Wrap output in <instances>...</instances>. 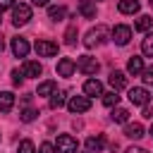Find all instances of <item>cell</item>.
Here are the masks:
<instances>
[{"instance_id":"obj_35","label":"cell","mask_w":153,"mask_h":153,"mask_svg":"<svg viewBox=\"0 0 153 153\" xmlns=\"http://www.w3.org/2000/svg\"><path fill=\"white\" fill-rule=\"evenodd\" d=\"M124 153H148L146 148H141V146H131V148H127Z\"/></svg>"},{"instance_id":"obj_6","label":"cell","mask_w":153,"mask_h":153,"mask_svg":"<svg viewBox=\"0 0 153 153\" xmlns=\"http://www.w3.org/2000/svg\"><path fill=\"white\" fill-rule=\"evenodd\" d=\"M55 146H57V153H76V139L69 134H60Z\"/></svg>"},{"instance_id":"obj_30","label":"cell","mask_w":153,"mask_h":153,"mask_svg":"<svg viewBox=\"0 0 153 153\" xmlns=\"http://www.w3.org/2000/svg\"><path fill=\"white\" fill-rule=\"evenodd\" d=\"M141 74H143V84H146V86H153V67L143 69Z\"/></svg>"},{"instance_id":"obj_4","label":"cell","mask_w":153,"mask_h":153,"mask_svg":"<svg viewBox=\"0 0 153 153\" xmlns=\"http://www.w3.org/2000/svg\"><path fill=\"white\" fill-rule=\"evenodd\" d=\"M67 108H69V112H74V115L86 112V110L91 108V98H88V96H74V98H69Z\"/></svg>"},{"instance_id":"obj_5","label":"cell","mask_w":153,"mask_h":153,"mask_svg":"<svg viewBox=\"0 0 153 153\" xmlns=\"http://www.w3.org/2000/svg\"><path fill=\"white\" fill-rule=\"evenodd\" d=\"M110 36H112V41H115L117 45H127L129 38H131V29L124 26V24H117V26L110 31Z\"/></svg>"},{"instance_id":"obj_11","label":"cell","mask_w":153,"mask_h":153,"mask_svg":"<svg viewBox=\"0 0 153 153\" xmlns=\"http://www.w3.org/2000/svg\"><path fill=\"white\" fill-rule=\"evenodd\" d=\"M108 81H110V86H112V91H120V88H124L127 86V76H124V72H110V76H108Z\"/></svg>"},{"instance_id":"obj_28","label":"cell","mask_w":153,"mask_h":153,"mask_svg":"<svg viewBox=\"0 0 153 153\" xmlns=\"http://www.w3.org/2000/svg\"><path fill=\"white\" fill-rule=\"evenodd\" d=\"M36 115H38V112H36L33 108H26V110H22L19 120H22V122H33V120H36Z\"/></svg>"},{"instance_id":"obj_18","label":"cell","mask_w":153,"mask_h":153,"mask_svg":"<svg viewBox=\"0 0 153 153\" xmlns=\"http://www.w3.org/2000/svg\"><path fill=\"white\" fill-rule=\"evenodd\" d=\"M24 76H41V72H43V67H41V62H33V60H29V62H24Z\"/></svg>"},{"instance_id":"obj_20","label":"cell","mask_w":153,"mask_h":153,"mask_svg":"<svg viewBox=\"0 0 153 153\" xmlns=\"http://www.w3.org/2000/svg\"><path fill=\"white\" fill-rule=\"evenodd\" d=\"M65 14H67V10H65L62 5H53V7H48V17H50L53 22H60V19H65Z\"/></svg>"},{"instance_id":"obj_9","label":"cell","mask_w":153,"mask_h":153,"mask_svg":"<svg viewBox=\"0 0 153 153\" xmlns=\"http://www.w3.org/2000/svg\"><path fill=\"white\" fill-rule=\"evenodd\" d=\"M12 53H14L17 57H26V55H29V41L22 38V36L12 38Z\"/></svg>"},{"instance_id":"obj_34","label":"cell","mask_w":153,"mask_h":153,"mask_svg":"<svg viewBox=\"0 0 153 153\" xmlns=\"http://www.w3.org/2000/svg\"><path fill=\"white\" fill-rule=\"evenodd\" d=\"M7 7H14V0H0V12L7 10Z\"/></svg>"},{"instance_id":"obj_23","label":"cell","mask_w":153,"mask_h":153,"mask_svg":"<svg viewBox=\"0 0 153 153\" xmlns=\"http://www.w3.org/2000/svg\"><path fill=\"white\" fill-rule=\"evenodd\" d=\"M55 88H57L55 81H43V84H38V96H53Z\"/></svg>"},{"instance_id":"obj_8","label":"cell","mask_w":153,"mask_h":153,"mask_svg":"<svg viewBox=\"0 0 153 153\" xmlns=\"http://www.w3.org/2000/svg\"><path fill=\"white\" fill-rule=\"evenodd\" d=\"M129 100H131L134 105H148L151 93H148L146 88H141V86H134V88H129Z\"/></svg>"},{"instance_id":"obj_29","label":"cell","mask_w":153,"mask_h":153,"mask_svg":"<svg viewBox=\"0 0 153 153\" xmlns=\"http://www.w3.org/2000/svg\"><path fill=\"white\" fill-rule=\"evenodd\" d=\"M17 153H36V148H33V141H29V139H24V141L19 143V148H17Z\"/></svg>"},{"instance_id":"obj_16","label":"cell","mask_w":153,"mask_h":153,"mask_svg":"<svg viewBox=\"0 0 153 153\" xmlns=\"http://www.w3.org/2000/svg\"><path fill=\"white\" fill-rule=\"evenodd\" d=\"M127 72H129V74H134V76H136V74H141V72H143V60H141L139 55H131V57H129V62H127Z\"/></svg>"},{"instance_id":"obj_39","label":"cell","mask_w":153,"mask_h":153,"mask_svg":"<svg viewBox=\"0 0 153 153\" xmlns=\"http://www.w3.org/2000/svg\"><path fill=\"white\" fill-rule=\"evenodd\" d=\"M0 22H2V14H0Z\"/></svg>"},{"instance_id":"obj_19","label":"cell","mask_w":153,"mask_h":153,"mask_svg":"<svg viewBox=\"0 0 153 153\" xmlns=\"http://www.w3.org/2000/svg\"><path fill=\"white\" fill-rule=\"evenodd\" d=\"M124 136H129V139H134V141H136V139H141V136H143V127H141L139 122H134V124L129 122V124L124 127Z\"/></svg>"},{"instance_id":"obj_33","label":"cell","mask_w":153,"mask_h":153,"mask_svg":"<svg viewBox=\"0 0 153 153\" xmlns=\"http://www.w3.org/2000/svg\"><path fill=\"white\" fill-rule=\"evenodd\" d=\"M143 117L146 120H153V108L151 105H143Z\"/></svg>"},{"instance_id":"obj_31","label":"cell","mask_w":153,"mask_h":153,"mask_svg":"<svg viewBox=\"0 0 153 153\" xmlns=\"http://www.w3.org/2000/svg\"><path fill=\"white\" fill-rule=\"evenodd\" d=\"M12 81L19 86V84L24 81V72H19V69H12Z\"/></svg>"},{"instance_id":"obj_38","label":"cell","mask_w":153,"mask_h":153,"mask_svg":"<svg viewBox=\"0 0 153 153\" xmlns=\"http://www.w3.org/2000/svg\"><path fill=\"white\" fill-rule=\"evenodd\" d=\"M148 134H151V136H153V124H151V131H148Z\"/></svg>"},{"instance_id":"obj_22","label":"cell","mask_w":153,"mask_h":153,"mask_svg":"<svg viewBox=\"0 0 153 153\" xmlns=\"http://www.w3.org/2000/svg\"><path fill=\"white\" fill-rule=\"evenodd\" d=\"M110 117H112V122H120V124H124V122H129V110H124V108H115Z\"/></svg>"},{"instance_id":"obj_17","label":"cell","mask_w":153,"mask_h":153,"mask_svg":"<svg viewBox=\"0 0 153 153\" xmlns=\"http://www.w3.org/2000/svg\"><path fill=\"white\" fill-rule=\"evenodd\" d=\"M14 105V93L10 91H0V112H10Z\"/></svg>"},{"instance_id":"obj_32","label":"cell","mask_w":153,"mask_h":153,"mask_svg":"<svg viewBox=\"0 0 153 153\" xmlns=\"http://www.w3.org/2000/svg\"><path fill=\"white\" fill-rule=\"evenodd\" d=\"M38 153H55V146H53V143H41Z\"/></svg>"},{"instance_id":"obj_27","label":"cell","mask_w":153,"mask_h":153,"mask_svg":"<svg viewBox=\"0 0 153 153\" xmlns=\"http://www.w3.org/2000/svg\"><path fill=\"white\" fill-rule=\"evenodd\" d=\"M65 43H67V45H74V43H76V26H74V24L67 29V33H65Z\"/></svg>"},{"instance_id":"obj_10","label":"cell","mask_w":153,"mask_h":153,"mask_svg":"<svg viewBox=\"0 0 153 153\" xmlns=\"http://www.w3.org/2000/svg\"><path fill=\"white\" fill-rule=\"evenodd\" d=\"M74 69H76V62L69 60V57H62V60L57 62V74H60V76H72Z\"/></svg>"},{"instance_id":"obj_12","label":"cell","mask_w":153,"mask_h":153,"mask_svg":"<svg viewBox=\"0 0 153 153\" xmlns=\"http://www.w3.org/2000/svg\"><path fill=\"white\" fill-rule=\"evenodd\" d=\"M103 146H105V136H103V134H98V136H88V139H86V148H88V153H98V151H103Z\"/></svg>"},{"instance_id":"obj_24","label":"cell","mask_w":153,"mask_h":153,"mask_svg":"<svg viewBox=\"0 0 153 153\" xmlns=\"http://www.w3.org/2000/svg\"><path fill=\"white\" fill-rule=\"evenodd\" d=\"M141 53L148 55V57H153V31L146 33V38H143V43H141Z\"/></svg>"},{"instance_id":"obj_15","label":"cell","mask_w":153,"mask_h":153,"mask_svg":"<svg viewBox=\"0 0 153 153\" xmlns=\"http://www.w3.org/2000/svg\"><path fill=\"white\" fill-rule=\"evenodd\" d=\"M139 0H120V5H117V10L122 12V14H136L139 12Z\"/></svg>"},{"instance_id":"obj_7","label":"cell","mask_w":153,"mask_h":153,"mask_svg":"<svg viewBox=\"0 0 153 153\" xmlns=\"http://www.w3.org/2000/svg\"><path fill=\"white\" fill-rule=\"evenodd\" d=\"M36 53L41 57H53V55H57V43L41 38V41H36Z\"/></svg>"},{"instance_id":"obj_26","label":"cell","mask_w":153,"mask_h":153,"mask_svg":"<svg viewBox=\"0 0 153 153\" xmlns=\"http://www.w3.org/2000/svg\"><path fill=\"white\" fill-rule=\"evenodd\" d=\"M62 105H65V93H62V91H55V93L50 96V108L57 110V108H62Z\"/></svg>"},{"instance_id":"obj_13","label":"cell","mask_w":153,"mask_h":153,"mask_svg":"<svg viewBox=\"0 0 153 153\" xmlns=\"http://www.w3.org/2000/svg\"><path fill=\"white\" fill-rule=\"evenodd\" d=\"M79 14L84 19H96V5L91 0H81L79 2Z\"/></svg>"},{"instance_id":"obj_25","label":"cell","mask_w":153,"mask_h":153,"mask_svg":"<svg viewBox=\"0 0 153 153\" xmlns=\"http://www.w3.org/2000/svg\"><path fill=\"white\" fill-rule=\"evenodd\" d=\"M117 103H120V96H117V91L103 93V105H108V108H117Z\"/></svg>"},{"instance_id":"obj_14","label":"cell","mask_w":153,"mask_h":153,"mask_svg":"<svg viewBox=\"0 0 153 153\" xmlns=\"http://www.w3.org/2000/svg\"><path fill=\"white\" fill-rule=\"evenodd\" d=\"M84 93L86 96H103V84L98 79H88L84 84Z\"/></svg>"},{"instance_id":"obj_36","label":"cell","mask_w":153,"mask_h":153,"mask_svg":"<svg viewBox=\"0 0 153 153\" xmlns=\"http://www.w3.org/2000/svg\"><path fill=\"white\" fill-rule=\"evenodd\" d=\"M33 5H38V7H43V5H48V0H31Z\"/></svg>"},{"instance_id":"obj_1","label":"cell","mask_w":153,"mask_h":153,"mask_svg":"<svg viewBox=\"0 0 153 153\" xmlns=\"http://www.w3.org/2000/svg\"><path fill=\"white\" fill-rule=\"evenodd\" d=\"M76 69H79L81 74H86V76H93V74L100 69V65H98L96 57H91V55H81V57L76 60Z\"/></svg>"},{"instance_id":"obj_21","label":"cell","mask_w":153,"mask_h":153,"mask_svg":"<svg viewBox=\"0 0 153 153\" xmlns=\"http://www.w3.org/2000/svg\"><path fill=\"white\" fill-rule=\"evenodd\" d=\"M151 26H153V19H151L148 14H141V17L136 19V24H134V29H136V31H148Z\"/></svg>"},{"instance_id":"obj_3","label":"cell","mask_w":153,"mask_h":153,"mask_svg":"<svg viewBox=\"0 0 153 153\" xmlns=\"http://www.w3.org/2000/svg\"><path fill=\"white\" fill-rule=\"evenodd\" d=\"M105 36H108V29H105V26H96V29H91V31L86 33L84 45H86V48H96V45L105 43Z\"/></svg>"},{"instance_id":"obj_2","label":"cell","mask_w":153,"mask_h":153,"mask_svg":"<svg viewBox=\"0 0 153 153\" xmlns=\"http://www.w3.org/2000/svg\"><path fill=\"white\" fill-rule=\"evenodd\" d=\"M29 19H31V7H29V5L19 2V5L12 7V24H14V26H24Z\"/></svg>"},{"instance_id":"obj_37","label":"cell","mask_w":153,"mask_h":153,"mask_svg":"<svg viewBox=\"0 0 153 153\" xmlns=\"http://www.w3.org/2000/svg\"><path fill=\"white\" fill-rule=\"evenodd\" d=\"M2 48H5V41H2V36H0V50H2Z\"/></svg>"}]
</instances>
